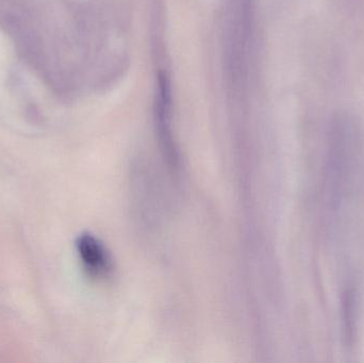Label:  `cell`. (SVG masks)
<instances>
[{
	"label": "cell",
	"mask_w": 364,
	"mask_h": 363,
	"mask_svg": "<svg viewBox=\"0 0 364 363\" xmlns=\"http://www.w3.org/2000/svg\"><path fill=\"white\" fill-rule=\"evenodd\" d=\"M77 251L83 268L92 278L106 279L113 273V259L100 239L90 234L79 237Z\"/></svg>",
	"instance_id": "cell-1"
},
{
	"label": "cell",
	"mask_w": 364,
	"mask_h": 363,
	"mask_svg": "<svg viewBox=\"0 0 364 363\" xmlns=\"http://www.w3.org/2000/svg\"><path fill=\"white\" fill-rule=\"evenodd\" d=\"M162 96L158 102L157 107V131L160 147L170 168L174 172L179 170V156L171 130L170 119H168V99L166 82L162 85Z\"/></svg>",
	"instance_id": "cell-2"
},
{
	"label": "cell",
	"mask_w": 364,
	"mask_h": 363,
	"mask_svg": "<svg viewBox=\"0 0 364 363\" xmlns=\"http://www.w3.org/2000/svg\"><path fill=\"white\" fill-rule=\"evenodd\" d=\"M4 59H6V47H4V40L0 36V67L4 62Z\"/></svg>",
	"instance_id": "cell-3"
}]
</instances>
